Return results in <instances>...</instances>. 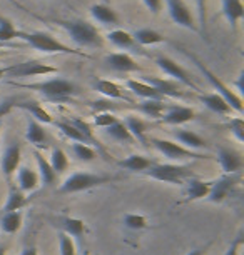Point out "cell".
Wrapping results in <instances>:
<instances>
[{
	"instance_id": "cell-1",
	"label": "cell",
	"mask_w": 244,
	"mask_h": 255,
	"mask_svg": "<svg viewBox=\"0 0 244 255\" xmlns=\"http://www.w3.org/2000/svg\"><path fill=\"white\" fill-rule=\"evenodd\" d=\"M17 38L25 42L27 45H30L32 49L42 52V54H64V55H77L84 57V59H90L89 54H85L82 50L70 49L69 45L62 44L60 40H57L54 35L47 32H17Z\"/></svg>"
},
{
	"instance_id": "cell-2",
	"label": "cell",
	"mask_w": 244,
	"mask_h": 255,
	"mask_svg": "<svg viewBox=\"0 0 244 255\" xmlns=\"http://www.w3.org/2000/svg\"><path fill=\"white\" fill-rule=\"evenodd\" d=\"M57 25H60L64 30L69 33L79 47L85 49H102L104 47V37L100 35L97 27L87 20H55Z\"/></svg>"
},
{
	"instance_id": "cell-3",
	"label": "cell",
	"mask_w": 244,
	"mask_h": 255,
	"mask_svg": "<svg viewBox=\"0 0 244 255\" xmlns=\"http://www.w3.org/2000/svg\"><path fill=\"white\" fill-rule=\"evenodd\" d=\"M13 87H22L28 90H35L40 95H44L47 100H69L74 95L80 94V89L74 82L65 79H50L45 82H37V84H17V82H10Z\"/></svg>"
},
{
	"instance_id": "cell-4",
	"label": "cell",
	"mask_w": 244,
	"mask_h": 255,
	"mask_svg": "<svg viewBox=\"0 0 244 255\" xmlns=\"http://www.w3.org/2000/svg\"><path fill=\"white\" fill-rule=\"evenodd\" d=\"M183 54H184L186 57H189V59L194 62V65L198 67L201 74L204 75V79L208 80L209 84H211V87H213L214 90H218L216 94H219L224 100H226V102L229 104V107H231L233 110H236L238 114H243V110H244V107H243V99L239 97L238 94H234L233 90H229L228 85H226V84H223V80L219 79V77H216V74H214V72L209 70L208 67L204 65V62H203V60H199L194 54H189V52L186 50V49H183Z\"/></svg>"
},
{
	"instance_id": "cell-5",
	"label": "cell",
	"mask_w": 244,
	"mask_h": 255,
	"mask_svg": "<svg viewBox=\"0 0 244 255\" xmlns=\"http://www.w3.org/2000/svg\"><path fill=\"white\" fill-rule=\"evenodd\" d=\"M147 177L167 184H183L186 179H194V170L191 165L179 163H154L144 172Z\"/></svg>"
},
{
	"instance_id": "cell-6",
	"label": "cell",
	"mask_w": 244,
	"mask_h": 255,
	"mask_svg": "<svg viewBox=\"0 0 244 255\" xmlns=\"http://www.w3.org/2000/svg\"><path fill=\"white\" fill-rule=\"evenodd\" d=\"M109 182V177H102L97 174H89V172H75L70 177H67L64 184L60 185V194H75V192H84L92 187L102 185Z\"/></svg>"
},
{
	"instance_id": "cell-7",
	"label": "cell",
	"mask_w": 244,
	"mask_h": 255,
	"mask_svg": "<svg viewBox=\"0 0 244 255\" xmlns=\"http://www.w3.org/2000/svg\"><path fill=\"white\" fill-rule=\"evenodd\" d=\"M149 142H152V145H154L162 155L169 158V160H186V158H191V160H201V158H208V155L193 152L183 145H178V143H174L171 140H166V138H151Z\"/></svg>"
},
{
	"instance_id": "cell-8",
	"label": "cell",
	"mask_w": 244,
	"mask_h": 255,
	"mask_svg": "<svg viewBox=\"0 0 244 255\" xmlns=\"http://www.w3.org/2000/svg\"><path fill=\"white\" fill-rule=\"evenodd\" d=\"M156 65L159 67L164 74L172 77V80H176L178 84L184 85V87L193 89L194 92L201 94V89L194 84V80L191 79L189 72L186 70L184 67H181L178 62H174L172 59H169V57H156Z\"/></svg>"
},
{
	"instance_id": "cell-9",
	"label": "cell",
	"mask_w": 244,
	"mask_h": 255,
	"mask_svg": "<svg viewBox=\"0 0 244 255\" xmlns=\"http://www.w3.org/2000/svg\"><path fill=\"white\" fill-rule=\"evenodd\" d=\"M167 3V12H169L171 20L178 23L179 27L188 28L191 32H198V25L191 13L189 7L186 5L184 0H166Z\"/></svg>"
},
{
	"instance_id": "cell-10",
	"label": "cell",
	"mask_w": 244,
	"mask_h": 255,
	"mask_svg": "<svg viewBox=\"0 0 244 255\" xmlns=\"http://www.w3.org/2000/svg\"><path fill=\"white\" fill-rule=\"evenodd\" d=\"M55 67H50L47 64H42L40 60H25L22 64L8 65V77H37V75H49L57 74Z\"/></svg>"
},
{
	"instance_id": "cell-11",
	"label": "cell",
	"mask_w": 244,
	"mask_h": 255,
	"mask_svg": "<svg viewBox=\"0 0 244 255\" xmlns=\"http://www.w3.org/2000/svg\"><path fill=\"white\" fill-rule=\"evenodd\" d=\"M146 84L152 85L162 97H172V99H184L186 94L183 90V85L178 84L176 80H167V79H159V77H144Z\"/></svg>"
},
{
	"instance_id": "cell-12",
	"label": "cell",
	"mask_w": 244,
	"mask_h": 255,
	"mask_svg": "<svg viewBox=\"0 0 244 255\" xmlns=\"http://www.w3.org/2000/svg\"><path fill=\"white\" fill-rule=\"evenodd\" d=\"M218 160L226 175H233L243 168V155L234 148L221 147L218 152Z\"/></svg>"
},
{
	"instance_id": "cell-13",
	"label": "cell",
	"mask_w": 244,
	"mask_h": 255,
	"mask_svg": "<svg viewBox=\"0 0 244 255\" xmlns=\"http://www.w3.org/2000/svg\"><path fill=\"white\" fill-rule=\"evenodd\" d=\"M234 185H236V179L233 175H224L219 180L213 182L211 190H209L208 199L214 202V204H221L223 200H226L229 194L233 192Z\"/></svg>"
},
{
	"instance_id": "cell-14",
	"label": "cell",
	"mask_w": 244,
	"mask_h": 255,
	"mask_svg": "<svg viewBox=\"0 0 244 255\" xmlns=\"http://www.w3.org/2000/svg\"><path fill=\"white\" fill-rule=\"evenodd\" d=\"M106 64L116 72H141L142 69L137 65V62L132 59L129 54L124 52H116V54H109L106 57Z\"/></svg>"
},
{
	"instance_id": "cell-15",
	"label": "cell",
	"mask_w": 244,
	"mask_h": 255,
	"mask_svg": "<svg viewBox=\"0 0 244 255\" xmlns=\"http://www.w3.org/2000/svg\"><path fill=\"white\" fill-rule=\"evenodd\" d=\"M20 157H22V150H20V145H18V143H12V145H8L5 148L3 157H2V172L7 179H10V177L18 170Z\"/></svg>"
},
{
	"instance_id": "cell-16",
	"label": "cell",
	"mask_w": 244,
	"mask_h": 255,
	"mask_svg": "<svg viewBox=\"0 0 244 255\" xmlns=\"http://www.w3.org/2000/svg\"><path fill=\"white\" fill-rule=\"evenodd\" d=\"M196 119V112L191 107H181V105H171L167 112L162 115V122L167 125H181Z\"/></svg>"
},
{
	"instance_id": "cell-17",
	"label": "cell",
	"mask_w": 244,
	"mask_h": 255,
	"mask_svg": "<svg viewBox=\"0 0 244 255\" xmlns=\"http://www.w3.org/2000/svg\"><path fill=\"white\" fill-rule=\"evenodd\" d=\"M107 40L111 42L112 45L119 47V49H124V50H132V52H137V54H144L142 49L136 44L134 40L132 33H129L126 30H121V28H116V30H111L107 33Z\"/></svg>"
},
{
	"instance_id": "cell-18",
	"label": "cell",
	"mask_w": 244,
	"mask_h": 255,
	"mask_svg": "<svg viewBox=\"0 0 244 255\" xmlns=\"http://www.w3.org/2000/svg\"><path fill=\"white\" fill-rule=\"evenodd\" d=\"M124 125L127 127L129 133L132 135L134 140L142 143L144 147L149 145V138H147V124L137 115H127L124 120Z\"/></svg>"
},
{
	"instance_id": "cell-19",
	"label": "cell",
	"mask_w": 244,
	"mask_h": 255,
	"mask_svg": "<svg viewBox=\"0 0 244 255\" xmlns=\"http://www.w3.org/2000/svg\"><path fill=\"white\" fill-rule=\"evenodd\" d=\"M90 15H92L95 22L102 23V25H119L121 23L117 12L112 7L106 5V3H94L90 7Z\"/></svg>"
},
{
	"instance_id": "cell-20",
	"label": "cell",
	"mask_w": 244,
	"mask_h": 255,
	"mask_svg": "<svg viewBox=\"0 0 244 255\" xmlns=\"http://www.w3.org/2000/svg\"><path fill=\"white\" fill-rule=\"evenodd\" d=\"M126 87L131 90L134 95H137V97L144 99V100H164V97L157 92V90L152 87V85L146 84L144 80H132L129 79L126 82Z\"/></svg>"
},
{
	"instance_id": "cell-21",
	"label": "cell",
	"mask_w": 244,
	"mask_h": 255,
	"mask_svg": "<svg viewBox=\"0 0 244 255\" xmlns=\"http://www.w3.org/2000/svg\"><path fill=\"white\" fill-rule=\"evenodd\" d=\"M223 13L233 32H236L239 20L244 17V7L241 0H223Z\"/></svg>"
},
{
	"instance_id": "cell-22",
	"label": "cell",
	"mask_w": 244,
	"mask_h": 255,
	"mask_svg": "<svg viewBox=\"0 0 244 255\" xmlns=\"http://www.w3.org/2000/svg\"><path fill=\"white\" fill-rule=\"evenodd\" d=\"M199 100L214 114L228 115L233 112V109L229 107V104L219 94H199Z\"/></svg>"
},
{
	"instance_id": "cell-23",
	"label": "cell",
	"mask_w": 244,
	"mask_h": 255,
	"mask_svg": "<svg viewBox=\"0 0 244 255\" xmlns=\"http://www.w3.org/2000/svg\"><path fill=\"white\" fill-rule=\"evenodd\" d=\"M13 107L25 110L32 115L33 120H37L39 124H54V119L50 117V114L42 107L39 102H15Z\"/></svg>"
},
{
	"instance_id": "cell-24",
	"label": "cell",
	"mask_w": 244,
	"mask_h": 255,
	"mask_svg": "<svg viewBox=\"0 0 244 255\" xmlns=\"http://www.w3.org/2000/svg\"><path fill=\"white\" fill-rule=\"evenodd\" d=\"M132 37L139 47L157 45V44L166 42V37L157 30H154V28H137V30L132 33Z\"/></svg>"
},
{
	"instance_id": "cell-25",
	"label": "cell",
	"mask_w": 244,
	"mask_h": 255,
	"mask_svg": "<svg viewBox=\"0 0 244 255\" xmlns=\"http://www.w3.org/2000/svg\"><path fill=\"white\" fill-rule=\"evenodd\" d=\"M169 107L171 105L166 104V100H144L137 105V110L151 119H162Z\"/></svg>"
},
{
	"instance_id": "cell-26",
	"label": "cell",
	"mask_w": 244,
	"mask_h": 255,
	"mask_svg": "<svg viewBox=\"0 0 244 255\" xmlns=\"http://www.w3.org/2000/svg\"><path fill=\"white\" fill-rule=\"evenodd\" d=\"M25 138L27 142H30L35 147H44L47 142L45 130L42 127V124H39L37 120L28 119L27 120V130H25Z\"/></svg>"
},
{
	"instance_id": "cell-27",
	"label": "cell",
	"mask_w": 244,
	"mask_h": 255,
	"mask_svg": "<svg viewBox=\"0 0 244 255\" xmlns=\"http://www.w3.org/2000/svg\"><path fill=\"white\" fill-rule=\"evenodd\" d=\"M152 165H154V162H152L151 158L139 155V153H132V155H129L127 158L119 162V167L126 168V170H131V172H146L147 168H151Z\"/></svg>"
},
{
	"instance_id": "cell-28",
	"label": "cell",
	"mask_w": 244,
	"mask_h": 255,
	"mask_svg": "<svg viewBox=\"0 0 244 255\" xmlns=\"http://www.w3.org/2000/svg\"><path fill=\"white\" fill-rule=\"evenodd\" d=\"M17 182L22 192H33L39 187V174H35L28 167H22L17 172Z\"/></svg>"
},
{
	"instance_id": "cell-29",
	"label": "cell",
	"mask_w": 244,
	"mask_h": 255,
	"mask_svg": "<svg viewBox=\"0 0 244 255\" xmlns=\"http://www.w3.org/2000/svg\"><path fill=\"white\" fill-rule=\"evenodd\" d=\"M174 137L178 138L186 148H189V150H193V152L198 150V148L208 147V142L193 130H176Z\"/></svg>"
},
{
	"instance_id": "cell-30",
	"label": "cell",
	"mask_w": 244,
	"mask_h": 255,
	"mask_svg": "<svg viewBox=\"0 0 244 255\" xmlns=\"http://www.w3.org/2000/svg\"><path fill=\"white\" fill-rule=\"evenodd\" d=\"M94 87H95V90H97L99 94H102L104 97H107L111 100H126L121 87H119L116 82H111V80H106V79H99L94 84Z\"/></svg>"
},
{
	"instance_id": "cell-31",
	"label": "cell",
	"mask_w": 244,
	"mask_h": 255,
	"mask_svg": "<svg viewBox=\"0 0 244 255\" xmlns=\"http://www.w3.org/2000/svg\"><path fill=\"white\" fill-rule=\"evenodd\" d=\"M211 185H213V182H203V180H198V179H189L188 190H186L188 200H199V199L208 197L209 190H211Z\"/></svg>"
},
{
	"instance_id": "cell-32",
	"label": "cell",
	"mask_w": 244,
	"mask_h": 255,
	"mask_svg": "<svg viewBox=\"0 0 244 255\" xmlns=\"http://www.w3.org/2000/svg\"><path fill=\"white\" fill-rule=\"evenodd\" d=\"M22 220H23V215L20 210L7 212V214H3L2 219H0V229L5 234H15L22 227Z\"/></svg>"
},
{
	"instance_id": "cell-33",
	"label": "cell",
	"mask_w": 244,
	"mask_h": 255,
	"mask_svg": "<svg viewBox=\"0 0 244 255\" xmlns=\"http://www.w3.org/2000/svg\"><path fill=\"white\" fill-rule=\"evenodd\" d=\"M196 2V13H198V32L206 42H209V33H208V0H194Z\"/></svg>"
},
{
	"instance_id": "cell-34",
	"label": "cell",
	"mask_w": 244,
	"mask_h": 255,
	"mask_svg": "<svg viewBox=\"0 0 244 255\" xmlns=\"http://www.w3.org/2000/svg\"><path fill=\"white\" fill-rule=\"evenodd\" d=\"M62 225V232L70 235V237H82L85 232V224L82 219H75V217H64L60 219Z\"/></svg>"
},
{
	"instance_id": "cell-35",
	"label": "cell",
	"mask_w": 244,
	"mask_h": 255,
	"mask_svg": "<svg viewBox=\"0 0 244 255\" xmlns=\"http://www.w3.org/2000/svg\"><path fill=\"white\" fill-rule=\"evenodd\" d=\"M23 205H25V195H23V192L20 189H17V187H10L7 202L3 205V214H7V212H17Z\"/></svg>"
},
{
	"instance_id": "cell-36",
	"label": "cell",
	"mask_w": 244,
	"mask_h": 255,
	"mask_svg": "<svg viewBox=\"0 0 244 255\" xmlns=\"http://www.w3.org/2000/svg\"><path fill=\"white\" fill-rule=\"evenodd\" d=\"M54 125L59 128L62 133H64L67 138H69V140H74L77 143H87V145H89L87 138H85L82 133H80L77 128L70 124V120H59V122H54Z\"/></svg>"
},
{
	"instance_id": "cell-37",
	"label": "cell",
	"mask_w": 244,
	"mask_h": 255,
	"mask_svg": "<svg viewBox=\"0 0 244 255\" xmlns=\"http://www.w3.org/2000/svg\"><path fill=\"white\" fill-rule=\"evenodd\" d=\"M33 155H35L37 165H39V175H40L42 182H44L45 185L54 184L57 174H55L54 170H52L49 160H47V158H44V155H42V153H39V152H33Z\"/></svg>"
},
{
	"instance_id": "cell-38",
	"label": "cell",
	"mask_w": 244,
	"mask_h": 255,
	"mask_svg": "<svg viewBox=\"0 0 244 255\" xmlns=\"http://www.w3.org/2000/svg\"><path fill=\"white\" fill-rule=\"evenodd\" d=\"M104 130H106V133L109 137H112L114 140H117V142H127V143L136 142L131 133H129L127 127L124 125V122H121V120H117L116 124H112L111 127L104 128Z\"/></svg>"
},
{
	"instance_id": "cell-39",
	"label": "cell",
	"mask_w": 244,
	"mask_h": 255,
	"mask_svg": "<svg viewBox=\"0 0 244 255\" xmlns=\"http://www.w3.org/2000/svg\"><path fill=\"white\" fill-rule=\"evenodd\" d=\"M49 163L55 174H62V172L67 170V167H69V158H67L65 152L62 150V148H54Z\"/></svg>"
},
{
	"instance_id": "cell-40",
	"label": "cell",
	"mask_w": 244,
	"mask_h": 255,
	"mask_svg": "<svg viewBox=\"0 0 244 255\" xmlns=\"http://www.w3.org/2000/svg\"><path fill=\"white\" fill-rule=\"evenodd\" d=\"M70 124L74 125L75 128H77V130L82 133V135L87 138V142L89 143H94V145H97L99 147V150L100 152H104V148L100 147V142L99 140H95V137H94V132H92V127H90V125L85 122V120H82V119H72L70 120Z\"/></svg>"
},
{
	"instance_id": "cell-41",
	"label": "cell",
	"mask_w": 244,
	"mask_h": 255,
	"mask_svg": "<svg viewBox=\"0 0 244 255\" xmlns=\"http://www.w3.org/2000/svg\"><path fill=\"white\" fill-rule=\"evenodd\" d=\"M17 32L18 30L15 28V25L7 17L0 15V42H3V44L12 42L17 37Z\"/></svg>"
},
{
	"instance_id": "cell-42",
	"label": "cell",
	"mask_w": 244,
	"mask_h": 255,
	"mask_svg": "<svg viewBox=\"0 0 244 255\" xmlns=\"http://www.w3.org/2000/svg\"><path fill=\"white\" fill-rule=\"evenodd\" d=\"M72 150L75 153V157L82 162H92L95 158V150L87 143H77L75 142L72 145Z\"/></svg>"
},
{
	"instance_id": "cell-43",
	"label": "cell",
	"mask_w": 244,
	"mask_h": 255,
	"mask_svg": "<svg viewBox=\"0 0 244 255\" xmlns=\"http://www.w3.org/2000/svg\"><path fill=\"white\" fill-rule=\"evenodd\" d=\"M59 249H60V255H77V250H75V242L70 235H67L64 232H59Z\"/></svg>"
},
{
	"instance_id": "cell-44",
	"label": "cell",
	"mask_w": 244,
	"mask_h": 255,
	"mask_svg": "<svg viewBox=\"0 0 244 255\" xmlns=\"http://www.w3.org/2000/svg\"><path fill=\"white\" fill-rule=\"evenodd\" d=\"M124 225L131 230H142L147 227V219L139 214H127L124 215Z\"/></svg>"
},
{
	"instance_id": "cell-45",
	"label": "cell",
	"mask_w": 244,
	"mask_h": 255,
	"mask_svg": "<svg viewBox=\"0 0 244 255\" xmlns=\"http://www.w3.org/2000/svg\"><path fill=\"white\" fill-rule=\"evenodd\" d=\"M117 120L119 119L112 112H99V114H95V117H94V125L100 128H107V127H111L112 124H116Z\"/></svg>"
},
{
	"instance_id": "cell-46",
	"label": "cell",
	"mask_w": 244,
	"mask_h": 255,
	"mask_svg": "<svg viewBox=\"0 0 244 255\" xmlns=\"http://www.w3.org/2000/svg\"><path fill=\"white\" fill-rule=\"evenodd\" d=\"M228 127H229V130H231L233 135L236 137V140L239 143H243L244 142V120L241 117H234V119L229 120Z\"/></svg>"
},
{
	"instance_id": "cell-47",
	"label": "cell",
	"mask_w": 244,
	"mask_h": 255,
	"mask_svg": "<svg viewBox=\"0 0 244 255\" xmlns=\"http://www.w3.org/2000/svg\"><path fill=\"white\" fill-rule=\"evenodd\" d=\"M142 2H144V5L149 8L154 15H159V12L162 8V0H142Z\"/></svg>"
},
{
	"instance_id": "cell-48",
	"label": "cell",
	"mask_w": 244,
	"mask_h": 255,
	"mask_svg": "<svg viewBox=\"0 0 244 255\" xmlns=\"http://www.w3.org/2000/svg\"><path fill=\"white\" fill-rule=\"evenodd\" d=\"M241 245H243V237H238L231 245H229V249L226 250V254L224 255H239V249H241Z\"/></svg>"
},
{
	"instance_id": "cell-49",
	"label": "cell",
	"mask_w": 244,
	"mask_h": 255,
	"mask_svg": "<svg viewBox=\"0 0 244 255\" xmlns=\"http://www.w3.org/2000/svg\"><path fill=\"white\" fill-rule=\"evenodd\" d=\"M12 109H13V102H10V100H7V102L0 104V119L5 117V115L10 112Z\"/></svg>"
},
{
	"instance_id": "cell-50",
	"label": "cell",
	"mask_w": 244,
	"mask_h": 255,
	"mask_svg": "<svg viewBox=\"0 0 244 255\" xmlns=\"http://www.w3.org/2000/svg\"><path fill=\"white\" fill-rule=\"evenodd\" d=\"M22 45L18 44H13V42H8V44H3V42H0V49H20Z\"/></svg>"
},
{
	"instance_id": "cell-51",
	"label": "cell",
	"mask_w": 244,
	"mask_h": 255,
	"mask_svg": "<svg viewBox=\"0 0 244 255\" xmlns=\"http://www.w3.org/2000/svg\"><path fill=\"white\" fill-rule=\"evenodd\" d=\"M243 79H244V72H241V75H239V80L236 82V85H238V90L239 92H243L244 87H243Z\"/></svg>"
},
{
	"instance_id": "cell-52",
	"label": "cell",
	"mask_w": 244,
	"mask_h": 255,
	"mask_svg": "<svg viewBox=\"0 0 244 255\" xmlns=\"http://www.w3.org/2000/svg\"><path fill=\"white\" fill-rule=\"evenodd\" d=\"M20 255H39V252H37V249H25Z\"/></svg>"
},
{
	"instance_id": "cell-53",
	"label": "cell",
	"mask_w": 244,
	"mask_h": 255,
	"mask_svg": "<svg viewBox=\"0 0 244 255\" xmlns=\"http://www.w3.org/2000/svg\"><path fill=\"white\" fill-rule=\"evenodd\" d=\"M206 254V249H196V250H191L188 255H204Z\"/></svg>"
},
{
	"instance_id": "cell-54",
	"label": "cell",
	"mask_w": 244,
	"mask_h": 255,
	"mask_svg": "<svg viewBox=\"0 0 244 255\" xmlns=\"http://www.w3.org/2000/svg\"><path fill=\"white\" fill-rule=\"evenodd\" d=\"M8 2H10V3H13V5H15V7H18V8H22V10H25V12H28V10H27V8H25V7H23V5H22V3H18V2H17V0H8Z\"/></svg>"
},
{
	"instance_id": "cell-55",
	"label": "cell",
	"mask_w": 244,
	"mask_h": 255,
	"mask_svg": "<svg viewBox=\"0 0 244 255\" xmlns=\"http://www.w3.org/2000/svg\"><path fill=\"white\" fill-rule=\"evenodd\" d=\"M8 72V67H0V79H2L3 75H7Z\"/></svg>"
},
{
	"instance_id": "cell-56",
	"label": "cell",
	"mask_w": 244,
	"mask_h": 255,
	"mask_svg": "<svg viewBox=\"0 0 244 255\" xmlns=\"http://www.w3.org/2000/svg\"><path fill=\"white\" fill-rule=\"evenodd\" d=\"M7 254V247H3V245H0V255H5Z\"/></svg>"
},
{
	"instance_id": "cell-57",
	"label": "cell",
	"mask_w": 244,
	"mask_h": 255,
	"mask_svg": "<svg viewBox=\"0 0 244 255\" xmlns=\"http://www.w3.org/2000/svg\"><path fill=\"white\" fill-rule=\"evenodd\" d=\"M0 57H2V52H0Z\"/></svg>"
}]
</instances>
